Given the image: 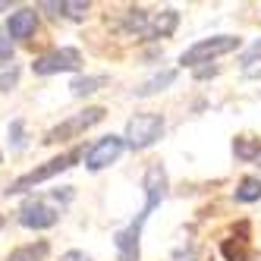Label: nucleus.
<instances>
[{
    "label": "nucleus",
    "mask_w": 261,
    "mask_h": 261,
    "mask_svg": "<svg viewBox=\"0 0 261 261\" xmlns=\"http://www.w3.org/2000/svg\"><path fill=\"white\" fill-rule=\"evenodd\" d=\"M57 217H60V211L54 208V204L41 201V198H29L19 208V223L29 230H47V227L57 223Z\"/></svg>",
    "instance_id": "423d86ee"
},
{
    "label": "nucleus",
    "mask_w": 261,
    "mask_h": 261,
    "mask_svg": "<svg viewBox=\"0 0 261 261\" xmlns=\"http://www.w3.org/2000/svg\"><path fill=\"white\" fill-rule=\"evenodd\" d=\"M10 136H13V145H16V148H22V145H25V139H22V123H19V120L10 126Z\"/></svg>",
    "instance_id": "412c9836"
},
{
    "label": "nucleus",
    "mask_w": 261,
    "mask_h": 261,
    "mask_svg": "<svg viewBox=\"0 0 261 261\" xmlns=\"http://www.w3.org/2000/svg\"><path fill=\"white\" fill-rule=\"evenodd\" d=\"M79 158H82V148H72V151H66V154H60V158H50L47 164H41V167H35V170H29L25 176L13 179L4 192H7V195H22V192L35 189V186H41L44 179H50V176H57V173L69 170V167L76 164Z\"/></svg>",
    "instance_id": "f257e3e1"
},
{
    "label": "nucleus",
    "mask_w": 261,
    "mask_h": 261,
    "mask_svg": "<svg viewBox=\"0 0 261 261\" xmlns=\"http://www.w3.org/2000/svg\"><path fill=\"white\" fill-rule=\"evenodd\" d=\"M47 252H50L47 242H35V246H22V249L10 252V258H7V261H44V258H47Z\"/></svg>",
    "instance_id": "4468645a"
},
{
    "label": "nucleus",
    "mask_w": 261,
    "mask_h": 261,
    "mask_svg": "<svg viewBox=\"0 0 261 261\" xmlns=\"http://www.w3.org/2000/svg\"><path fill=\"white\" fill-rule=\"evenodd\" d=\"M176 79V69H164V72H158L154 79H148L142 88H139V98H148V95H154V91H161V88H167Z\"/></svg>",
    "instance_id": "2eb2a0df"
},
{
    "label": "nucleus",
    "mask_w": 261,
    "mask_h": 261,
    "mask_svg": "<svg viewBox=\"0 0 261 261\" xmlns=\"http://www.w3.org/2000/svg\"><path fill=\"white\" fill-rule=\"evenodd\" d=\"M7 7H10V4H4V0H0V10H7Z\"/></svg>",
    "instance_id": "b1692460"
},
{
    "label": "nucleus",
    "mask_w": 261,
    "mask_h": 261,
    "mask_svg": "<svg viewBox=\"0 0 261 261\" xmlns=\"http://www.w3.org/2000/svg\"><path fill=\"white\" fill-rule=\"evenodd\" d=\"M148 16H151V13H145V10H129L126 13V29L129 32H148Z\"/></svg>",
    "instance_id": "f3484780"
},
{
    "label": "nucleus",
    "mask_w": 261,
    "mask_h": 261,
    "mask_svg": "<svg viewBox=\"0 0 261 261\" xmlns=\"http://www.w3.org/2000/svg\"><path fill=\"white\" fill-rule=\"evenodd\" d=\"M63 13L72 16V19H79V16L88 13V4H63Z\"/></svg>",
    "instance_id": "aec40b11"
},
{
    "label": "nucleus",
    "mask_w": 261,
    "mask_h": 261,
    "mask_svg": "<svg viewBox=\"0 0 261 261\" xmlns=\"http://www.w3.org/2000/svg\"><path fill=\"white\" fill-rule=\"evenodd\" d=\"M35 29H38V13L22 7L10 13V22H7V35L10 38H29V35H35Z\"/></svg>",
    "instance_id": "9d476101"
},
{
    "label": "nucleus",
    "mask_w": 261,
    "mask_h": 261,
    "mask_svg": "<svg viewBox=\"0 0 261 261\" xmlns=\"http://www.w3.org/2000/svg\"><path fill=\"white\" fill-rule=\"evenodd\" d=\"M179 25V13L176 10H161V13H151L148 16V32L151 38H167V35H173Z\"/></svg>",
    "instance_id": "9b49d317"
},
{
    "label": "nucleus",
    "mask_w": 261,
    "mask_h": 261,
    "mask_svg": "<svg viewBox=\"0 0 261 261\" xmlns=\"http://www.w3.org/2000/svg\"><path fill=\"white\" fill-rule=\"evenodd\" d=\"M164 195H167V173H164L161 164H151V167H148V173H145V208L139 214L148 220L151 211L164 201Z\"/></svg>",
    "instance_id": "6e6552de"
},
{
    "label": "nucleus",
    "mask_w": 261,
    "mask_h": 261,
    "mask_svg": "<svg viewBox=\"0 0 261 261\" xmlns=\"http://www.w3.org/2000/svg\"><path fill=\"white\" fill-rule=\"evenodd\" d=\"M104 114L107 110L104 107H85L82 114H76V117H69V120H63L60 126H54L50 133H47V139L44 142H66V139H76V136H82L85 129H91V126H98L101 120H104Z\"/></svg>",
    "instance_id": "20e7f679"
},
{
    "label": "nucleus",
    "mask_w": 261,
    "mask_h": 261,
    "mask_svg": "<svg viewBox=\"0 0 261 261\" xmlns=\"http://www.w3.org/2000/svg\"><path fill=\"white\" fill-rule=\"evenodd\" d=\"M60 261H88V255H85V252H76V249H72V252L60 255Z\"/></svg>",
    "instance_id": "4be33fe9"
},
{
    "label": "nucleus",
    "mask_w": 261,
    "mask_h": 261,
    "mask_svg": "<svg viewBox=\"0 0 261 261\" xmlns=\"http://www.w3.org/2000/svg\"><path fill=\"white\" fill-rule=\"evenodd\" d=\"M142 227H145V220H142V217H136L126 230H120V233L114 236L120 261H139V239H142Z\"/></svg>",
    "instance_id": "1a4fd4ad"
},
{
    "label": "nucleus",
    "mask_w": 261,
    "mask_h": 261,
    "mask_svg": "<svg viewBox=\"0 0 261 261\" xmlns=\"http://www.w3.org/2000/svg\"><path fill=\"white\" fill-rule=\"evenodd\" d=\"M233 198H236V201H242V204L261 201V179H258V176H246V179H239Z\"/></svg>",
    "instance_id": "f8f14e48"
},
{
    "label": "nucleus",
    "mask_w": 261,
    "mask_h": 261,
    "mask_svg": "<svg viewBox=\"0 0 261 261\" xmlns=\"http://www.w3.org/2000/svg\"><path fill=\"white\" fill-rule=\"evenodd\" d=\"M16 79H19V69H16V66H4V69H0V91L13 88Z\"/></svg>",
    "instance_id": "a211bd4d"
},
{
    "label": "nucleus",
    "mask_w": 261,
    "mask_h": 261,
    "mask_svg": "<svg viewBox=\"0 0 261 261\" xmlns=\"http://www.w3.org/2000/svg\"><path fill=\"white\" fill-rule=\"evenodd\" d=\"M13 57V44L7 38V29H0V60H10Z\"/></svg>",
    "instance_id": "6ab92c4d"
},
{
    "label": "nucleus",
    "mask_w": 261,
    "mask_h": 261,
    "mask_svg": "<svg viewBox=\"0 0 261 261\" xmlns=\"http://www.w3.org/2000/svg\"><path fill=\"white\" fill-rule=\"evenodd\" d=\"M104 82H107L104 76H82V79H72L69 88H72V95H76V98H82V95H95Z\"/></svg>",
    "instance_id": "dca6fc26"
},
{
    "label": "nucleus",
    "mask_w": 261,
    "mask_h": 261,
    "mask_svg": "<svg viewBox=\"0 0 261 261\" xmlns=\"http://www.w3.org/2000/svg\"><path fill=\"white\" fill-rule=\"evenodd\" d=\"M123 139L120 136H104L101 142H95V148L85 151V167L88 170H104L107 164H114L120 154H123Z\"/></svg>",
    "instance_id": "0eeeda50"
},
{
    "label": "nucleus",
    "mask_w": 261,
    "mask_h": 261,
    "mask_svg": "<svg viewBox=\"0 0 261 261\" xmlns=\"http://www.w3.org/2000/svg\"><path fill=\"white\" fill-rule=\"evenodd\" d=\"M82 66V54L76 47H57V50H47L41 54L38 60L32 63V69L38 76H54V72H72Z\"/></svg>",
    "instance_id": "39448f33"
},
{
    "label": "nucleus",
    "mask_w": 261,
    "mask_h": 261,
    "mask_svg": "<svg viewBox=\"0 0 261 261\" xmlns=\"http://www.w3.org/2000/svg\"><path fill=\"white\" fill-rule=\"evenodd\" d=\"M161 133H164V117L161 114H136L126 123L123 142L129 148H136V151H142V148H151L161 139Z\"/></svg>",
    "instance_id": "f03ea898"
},
{
    "label": "nucleus",
    "mask_w": 261,
    "mask_h": 261,
    "mask_svg": "<svg viewBox=\"0 0 261 261\" xmlns=\"http://www.w3.org/2000/svg\"><path fill=\"white\" fill-rule=\"evenodd\" d=\"M258 57H261V41H255L249 47V54H246V60H258ZM246 60H242V63H246Z\"/></svg>",
    "instance_id": "5701e85b"
},
{
    "label": "nucleus",
    "mask_w": 261,
    "mask_h": 261,
    "mask_svg": "<svg viewBox=\"0 0 261 261\" xmlns=\"http://www.w3.org/2000/svg\"><path fill=\"white\" fill-rule=\"evenodd\" d=\"M242 41L236 38V35H217V38H204V41H198V44H192L189 50L179 57V63L182 66H198V63H208V60H214V57H220V54H230V50H236Z\"/></svg>",
    "instance_id": "7ed1b4c3"
},
{
    "label": "nucleus",
    "mask_w": 261,
    "mask_h": 261,
    "mask_svg": "<svg viewBox=\"0 0 261 261\" xmlns=\"http://www.w3.org/2000/svg\"><path fill=\"white\" fill-rule=\"evenodd\" d=\"M233 154L239 161H255V158H261V139H255V136H239L233 142Z\"/></svg>",
    "instance_id": "ddd939ff"
}]
</instances>
